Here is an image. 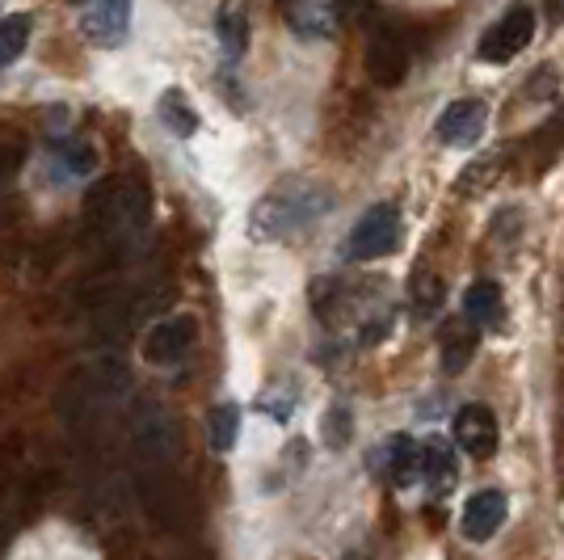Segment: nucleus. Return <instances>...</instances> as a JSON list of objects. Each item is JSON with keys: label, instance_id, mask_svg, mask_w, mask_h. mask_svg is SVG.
<instances>
[{"label": "nucleus", "instance_id": "nucleus-7", "mask_svg": "<svg viewBox=\"0 0 564 560\" xmlns=\"http://www.w3.org/2000/svg\"><path fill=\"white\" fill-rule=\"evenodd\" d=\"M371 460H376L371 467H376L388 485H397V489H409V485L422 481V446H417V439H409V434H388L371 451Z\"/></svg>", "mask_w": 564, "mask_h": 560}, {"label": "nucleus", "instance_id": "nucleus-3", "mask_svg": "<svg viewBox=\"0 0 564 560\" xmlns=\"http://www.w3.org/2000/svg\"><path fill=\"white\" fill-rule=\"evenodd\" d=\"M531 39H535V9H531L527 0H514V4L480 34L476 60H480V64H510L518 51L531 47Z\"/></svg>", "mask_w": 564, "mask_h": 560}, {"label": "nucleus", "instance_id": "nucleus-21", "mask_svg": "<svg viewBox=\"0 0 564 560\" xmlns=\"http://www.w3.org/2000/svg\"><path fill=\"white\" fill-rule=\"evenodd\" d=\"M161 122H165L177 140H189V136L198 131V115H194V106L186 101L182 89H169V94L161 97Z\"/></svg>", "mask_w": 564, "mask_h": 560}, {"label": "nucleus", "instance_id": "nucleus-24", "mask_svg": "<svg viewBox=\"0 0 564 560\" xmlns=\"http://www.w3.org/2000/svg\"><path fill=\"white\" fill-rule=\"evenodd\" d=\"M350 434H354V418H350V405H333L329 413H325V430H321V439L329 451H341V446H350Z\"/></svg>", "mask_w": 564, "mask_h": 560}, {"label": "nucleus", "instance_id": "nucleus-15", "mask_svg": "<svg viewBox=\"0 0 564 560\" xmlns=\"http://www.w3.org/2000/svg\"><path fill=\"white\" fill-rule=\"evenodd\" d=\"M417 446H422V481L443 497V493L455 485V476H459L455 451H451L447 439H422Z\"/></svg>", "mask_w": 564, "mask_h": 560}, {"label": "nucleus", "instance_id": "nucleus-30", "mask_svg": "<svg viewBox=\"0 0 564 560\" xmlns=\"http://www.w3.org/2000/svg\"><path fill=\"white\" fill-rule=\"evenodd\" d=\"M4 539H9V531H4V523H0V548H4Z\"/></svg>", "mask_w": 564, "mask_h": 560}, {"label": "nucleus", "instance_id": "nucleus-27", "mask_svg": "<svg viewBox=\"0 0 564 560\" xmlns=\"http://www.w3.org/2000/svg\"><path fill=\"white\" fill-rule=\"evenodd\" d=\"M552 94H556V68H540L531 76V97L543 101V97H552Z\"/></svg>", "mask_w": 564, "mask_h": 560}, {"label": "nucleus", "instance_id": "nucleus-1", "mask_svg": "<svg viewBox=\"0 0 564 560\" xmlns=\"http://www.w3.org/2000/svg\"><path fill=\"white\" fill-rule=\"evenodd\" d=\"M333 211V194L325 186H304V182H291V186L270 190L261 198L253 215H249V233L258 240H286V236L312 228L321 215Z\"/></svg>", "mask_w": 564, "mask_h": 560}, {"label": "nucleus", "instance_id": "nucleus-22", "mask_svg": "<svg viewBox=\"0 0 564 560\" xmlns=\"http://www.w3.org/2000/svg\"><path fill=\"white\" fill-rule=\"evenodd\" d=\"M207 439H212L215 451H232L236 446V439H240V409H236L232 400L215 405L212 413H207Z\"/></svg>", "mask_w": 564, "mask_h": 560}, {"label": "nucleus", "instance_id": "nucleus-6", "mask_svg": "<svg viewBox=\"0 0 564 560\" xmlns=\"http://www.w3.org/2000/svg\"><path fill=\"white\" fill-rule=\"evenodd\" d=\"M409 64H413V43H409V34H404L397 22H383L376 34H371V43H367V68H371V76H376L379 85H400Z\"/></svg>", "mask_w": 564, "mask_h": 560}, {"label": "nucleus", "instance_id": "nucleus-20", "mask_svg": "<svg viewBox=\"0 0 564 560\" xmlns=\"http://www.w3.org/2000/svg\"><path fill=\"white\" fill-rule=\"evenodd\" d=\"M30 30H34V18L30 13H9L0 18V72L13 68L22 60L25 43H30Z\"/></svg>", "mask_w": 564, "mask_h": 560}, {"label": "nucleus", "instance_id": "nucleus-13", "mask_svg": "<svg viewBox=\"0 0 564 560\" xmlns=\"http://www.w3.org/2000/svg\"><path fill=\"white\" fill-rule=\"evenodd\" d=\"M286 22L300 39H329L337 30V0H291L286 4Z\"/></svg>", "mask_w": 564, "mask_h": 560}, {"label": "nucleus", "instance_id": "nucleus-17", "mask_svg": "<svg viewBox=\"0 0 564 560\" xmlns=\"http://www.w3.org/2000/svg\"><path fill=\"white\" fill-rule=\"evenodd\" d=\"M409 300H413V312H417V316H434V312L443 308L447 287H443L434 266H425V261L413 266V274H409Z\"/></svg>", "mask_w": 564, "mask_h": 560}, {"label": "nucleus", "instance_id": "nucleus-29", "mask_svg": "<svg viewBox=\"0 0 564 560\" xmlns=\"http://www.w3.org/2000/svg\"><path fill=\"white\" fill-rule=\"evenodd\" d=\"M341 560H367V552H362V548H354V552H346Z\"/></svg>", "mask_w": 564, "mask_h": 560}, {"label": "nucleus", "instance_id": "nucleus-5", "mask_svg": "<svg viewBox=\"0 0 564 560\" xmlns=\"http://www.w3.org/2000/svg\"><path fill=\"white\" fill-rule=\"evenodd\" d=\"M194 342H198V321L189 312H173V316H161L156 325L148 329L143 358L152 367H173V363H182L194 351Z\"/></svg>", "mask_w": 564, "mask_h": 560}, {"label": "nucleus", "instance_id": "nucleus-2", "mask_svg": "<svg viewBox=\"0 0 564 560\" xmlns=\"http://www.w3.org/2000/svg\"><path fill=\"white\" fill-rule=\"evenodd\" d=\"M404 240V219H400L397 203H376L358 215V224L346 236V257L350 261H376L400 249Z\"/></svg>", "mask_w": 564, "mask_h": 560}, {"label": "nucleus", "instance_id": "nucleus-8", "mask_svg": "<svg viewBox=\"0 0 564 560\" xmlns=\"http://www.w3.org/2000/svg\"><path fill=\"white\" fill-rule=\"evenodd\" d=\"M485 127H489V106L480 97H459V101H451L447 110L438 115L434 136L447 148H471L485 136Z\"/></svg>", "mask_w": 564, "mask_h": 560}, {"label": "nucleus", "instance_id": "nucleus-12", "mask_svg": "<svg viewBox=\"0 0 564 560\" xmlns=\"http://www.w3.org/2000/svg\"><path fill=\"white\" fill-rule=\"evenodd\" d=\"M94 409H97L94 384H89L85 367H76L72 375H64V379H59V392H55V413H59V421H68L72 430H80V426L89 421V413H94Z\"/></svg>", "mask_w": 564, "mask_h": 560}, {"label": "nucleus", "instance_id": "nucleus-28", "mask_svg": "<svg viewBox=\"0 0 564 560\" xmlns=\"http://www.w3.org/2000/svg\"><path fill=\"white\" fill-rule=\"evenodd\" d=\"M18 161H22V157H18V148H0V182L18 169Z\"/></svg>", "mask_w": 564, "mask_h": 560}, {"label": "nucleus", "instance_id": "nucleus-16", "mask_svg": "<svg viewBox=\"0 0 564 560\" xmlns=\"http://www.w3.org/2000/svg\"><path fill=\"white\" fill-rule=\"evenodd\" d=\"M476 342H480V333H476L471 321H451L443 329V371L447 375L464 371L471 363V354H476Z\"/></svg>", "mask_w": 564, "mask_h": 560}, {"label": "nucleus", "instance_id": "nucleus-14", "mask_svg": "<svg viewBox=\"0 0 564 560\" xmlns=\"http://www.w3.org/2000/svg\"><path fill=\"white\" fill-rule=\"evenodd\" d=\"M464 321H471L476 329H497L506 321V300L501 287L494 279H476L464 295Z\"/></svg>", "mask_w": 564, "mask_h": 560}, {"label": "nucleus", "instance_id": "nucleus-4", "mask_svg": "<svg viewBox=\"0 0 564 560\" xmlns=\"http://www.w3.org/2000/svg\"><path fill=\"white\" fill-rule=\"evenodd\" d=\"M131 451L143 464H169L177 455V426L161 405H140V413L131 421Z\"/></svg>", "mask_w": 564, "mask_h": 560}, {"label": "nucleus", "instance_id": "nucleus-10", "mask_svg": "<svg viewBox=\"0 0 564 560\" xmlns=\"http://www.w3.org/2000/svg\"><path fill=\"white\" fill-rule=\"evenodd\" d=\"M497 439H501V430H497L489 405H464L455 413V443L464 446L471 460H489L497 451Z\"/></svg>", "mask_w": 564, "mask_h": 560}, {"label": "nucleus", "instance_id": "nucleus-26", "mask_svg": "<svg viewBox=\"0 0 564 560\" xmlns=\"http://www.w3.org/2000/svg\"><path fill=\"white\" fill-rule=\"evenodd\" d=\"M371 9H376V0H337V13H341L346 22H367Z\"/></svg>", "mask_w": 564, "mask_h": 560}, {"label": "nucleus", "instance_id": "nucleus-9", "mask_svg": "<svg viewBox=\"0 0 564 560\" xmlns=\"http://www.w3.org/2000/svg\"><path fill=\"white\" fill-rule=\"evenodd\" d=\"M506 514H510V502L501 489H480L468 497V506L459 514V531L468 543H489V539L506 527Z\"/></svg>", "mask_w": 564, "mask_h": 560}, {"label": "nucleus", "instance_id": "nucleus-11", "mask_svg": "<svg viewBox=\"0 0 564 560\" xmlns=\"http://www.w3.org/2000/svg\"><path fill=\"white\" fill-rule=\"evenodd\" d=\"M131 30V0H89L85 4V34L97 47H118Z\"/></svg>", "mask_w": 564, "mask_h": 560}, {"label": "nucleus", "instance_id": "nucleus-19", "mask_svg": "<svg viewBox=\"0 0 564 560\" xmlns=\"http://www.w3.org/2000/svg\"><path fill=\"white\" fill-rule=\"evenodd\" d=\"M51 161L64 177H89L97 169V148L85 140H59L51 143Z\"/></svg>", "mask_w": 564, "mask_h": 560}, {"label": "nucleus", "instance_id": "nucleus-23", "mask_svg": "<svg viewBox=\"0 0 564 560\" xmlns=\"http://www.w3.org/2000/svg\"><path fill=\"white\" fill-rule=\"evenodd\" d=\"M215 30H219V43H224V55H228V60H240V55H245V47H249V22H245V13L228 4V9L219 13V22H215Z\"/></svg>", "mask_w": 564, "mask_h": 560}, {"label": "nucleus", "instance_id": "nucleus-18", "mask_svg": "<svg viewBox=\"0 0 564 560\" xmlns=\"http://www.w3.org/2000/svg\"><path fill=\"white\" fill-rule=\"evenodd\" d=\"M85 375H89V384H94L97 400H115V397H122V392L131 388V375H127L122 358H115V354H101V358H94V363L85 367Z\"/></svg>", "mask_w": 564, "mask_h": 560}, {"label": "nucleus", "instance_id": "nucleus-25", "mask_svg": "<svg viewBox=\"0 0 564 560\" xmlns=\"http://www.w3.org/2000/svg\"><path fill=\"white\" fill-rule=\"evenodd\" d=\"M497 169H501V157H480V161H471L464 173H459V182H455V190L459 194H480L485 186H494Z\"/></svg>", "mask_w": 564, "mask_h": 560}]
</instances>
